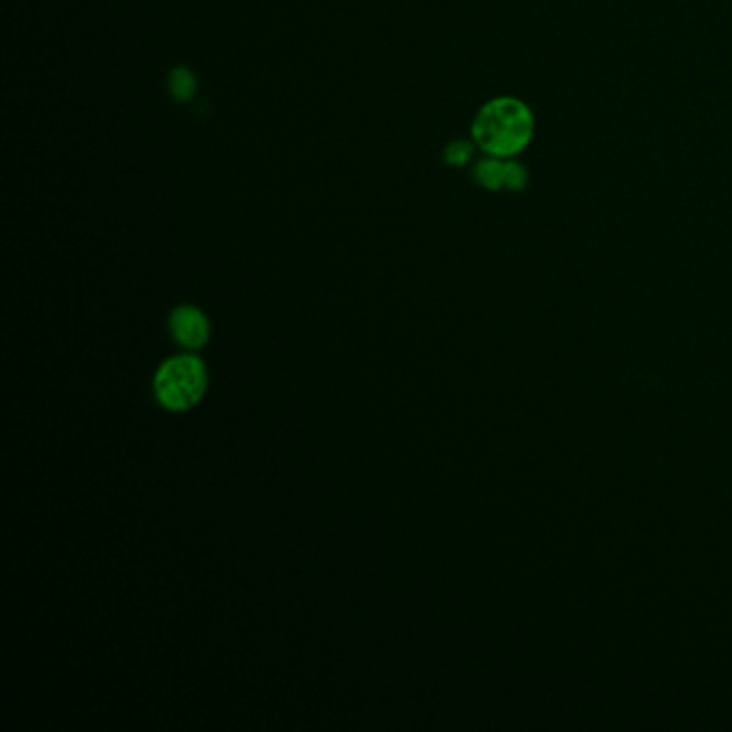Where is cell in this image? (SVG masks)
<instances>
[{
	"label": "cell",
	"mask_w": 732,
	"mask_h": 732,
	"mask_svg": "<svg viewBox=\"0 0 732 732\" xmlns=\"http://www.w3.org/2000/svg\"><path fill=\"white\" fill-rule=\"evenodd\" d=\"M473 138L490 157H514L533 138V114L514 97L492 99L477 114Z\"/></svg>",
	"instance_id": "cell-1"
},
{
	"label": "cell",
	"mask_w": 732,
	"mask_h": 732,
	"mask_svg": "<svg viewBox=\"0 0 732 732\" xmlns=\"http://www.w3.org/2000/svg\"><path fill=\"white\" fill-rule=\"evenodd\" d=\"M170 93L179 101H189L196 95V78L189 69H174L170 73Z\"/></svg>",
	"instance_id": "cell-5"
},
{
	"label": "cell",
	"mask_w": 732,
	"mask_h": 732,
	"mask_svg": "<svg viewBox=\"0 0 732 732\" xmlns=\"http://www.w3.org/2000/svg\"><path fill=\"white\" fill-rule=\"evenodd\" d=\"M170 333L177 344L196 350L202 348L211 338L209 318L194 305H181L170 314Z\"/></svg>",
	"instance_id": "cell-3"
},
{
	"label": "cell",
	"mask_w": 732,
	"mask_h": 732,
	"mask_svg": "<svg viewBox=\"0 0 732 732\" xmlns=\"http://www.w3.org/2000/svg\"><path fill=\"white\" fill-rule=\"evenodd\" d=\"M209 385L207 365L196 355L168 359L155 374V398L172 413L196 406Z\"/></svg>",
	"instance_id": "cell-2"
},
{
	"label": "cell",
	"mask_w": 732,
	"mask_h": 732,
	"mask_svg": "<svg viewBox=\"0 0 732 732\" xmlns=\"http://www.w3.org/2000/svg\"><path fill=\"white\" fill-rule=\"evenodd\" d=\"M468 157H471V144L462 142V140L451 142L447 146V151H445V159L449 161L451 166H464L468 161Z\"/></svg>",
	"instance_id": "cell-6"
},
{
	"label": "cell",
	"mask_w": 732,
	"mask_h": 732,
	"mask_svg": "<svg viewBox=\"0 0 732 732\" xmlns=\"http://www.w3.org/2000/svg\"><path fill=\"white\" fill-rule=\"evenodd\" d=\"M475 177L486 189L509 187V189H514V192H518V189L526 183L524 170L518 164H514V161H507L505 164V161H501V157L483 159L477 166Z\"/></svg>",
	"instance_id": "cell-4"
}]
</instances>
